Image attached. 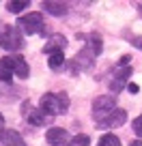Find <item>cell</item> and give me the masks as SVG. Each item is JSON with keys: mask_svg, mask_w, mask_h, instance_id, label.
Instances as JSON below:
<instances>
[{"mask_svg": "<svg viewBox=\"0 0 142 146\" xmlns=\"http://www.w3.org/2000/svg\"><path fill=\"white\" fill-rule=\"evenodd\" d=\"M39 108L45 112V114H50L52 118L58 114H65L69 108V97L67 92H45V95L41 97V103H39Z\"/></svg>", "mask_w": 142, "mask_h": 146, "instance_id": "1", "label": "cell"}, {"mask_svg": "<svg viewBox=\"0 0 142 146\" xmlns=\"http://www.w3.org/2000/svg\"><path fill=\"white\" fill-rule=\"evenodd\" d=\"M129 75H131V69H129V67H119V69H116L114 78H112V82H110L112 92L123 90V84L127 82V78H129Z\"/></svg>", "mask_w": 142, "mask_h": 146, "instance_id": "10", "label": "cell"}, {"mask_svg": "<svg viewBox=\"0 0 142 146\" xmlns=\"http://www.w3.org/2000/svg\"><path fill=\"white\" fill-rule=\"evenodd\" d=\"M50 69L52 71H60L63 69V64H65V56H63V52H56V54H52L50 56Z\"/></svg>", "mask_w": 142, "mask_h": 146, "instance_id": "15", "label": "cell"}, {"mask_svg": "<svg viewBox=\"0 0 142 146\" xmlns=\"http://www.w3.org/2000/svg\"><path fill=\"white\" fill-rule=\"evenodd\" d=\"M41 7L47 11V13L56 15V17H60V15L69 13V2H52V0H45Z\"/></svg>", "mask_w": 142, "mask_h": 146, "instance_id": "13", "label": "cell"}, {"mask_svg": "<svg viewBox=\"0 0 142 146\" xmlns=\"http://www.w3.org/2000/svg\"><path fill=\"white\" fill-rule=\"evenodd\" d=\"M24 110H26V120H28L30 125H35V127L47 125V123H50V118H52V116H50V114H45L41 108H30V103L24 105Z\"/></svg>", "mask_w": 142, "mask_h": 146, "instance_id": "8", "label": "cell"}, {"mask_svg": "<svg viewBox=\"0 0 142 146\" xmlns=\"http://www.w3.org/2000/svg\"><path fill=\"white\" fill-rule=\"evenodd\" d=\"M97 146H121V140L116 135H112V133H105V135H101Z\"/></svg>", "mask_w": 142, "mask_h": 146, "instance_id": "16", "label": "cell"}, {"mask_svg": "<svg viewBox=\"0 0 142 146\" xmlns=\"http://www.w3.org/2000/svg\"><path fill=\"white\" fill-rule=\"evenodd\" d=\"M13 78V64H11V56L0 58V82H11Z\"/></svg>", "mask_w": 142, "mask_h": 146, "instance_id": "14", "label": "cell"}, {"mask_svg": "<svg viewBox=\"0 0 142 146\" xmlns=\"http://www.w3.org/2000/svg\"><path fill=\"white\" fill-rule=\"evenodd\" d=\"M129 146H142V142H140V140H133V142H131Z\"/></svg>", "mask_w": 142, "mask_h": 146, "instance_id": "24", "label": "cell"}, {"mask_svg": "<svg viewBox=\"0 0 142 146\" xmlns=\"http://www.w3.org/2000/svg\"><path fill=\"white\" fill-rule=\"evenodd\" d=\"M129 60H131V56H123V58H121V62H119V67H123V64L129 62Z\"/></svg>", "mask_w": 142, "mask_h": 146, "instance_id": "23", "label": "cell"}, {"mask_svg": "<svg viewBox=\"0 0 142 146\" xmlns=\"http://www.w3.org/2000/svg\"><path fill=\"white\" fill-rule=\"evenodd\" d=\"M131 43H133L136 47H140V50H142V36H133V39H131Z\"/></svg>", "mask_w": 142, "mask_h": 146, "instance_id": "21", "label": "cell"}, {"mask_svg": "<svg viewBox=\"0 0 142 146\" xmlns=\"http://www.w3.org/2000/svg\"><path fill=\"white\" fill-rule=\"evenodd\" d=\"M65 47H67V39H65V36H60V35H54L50 41L43 45V52L52 56V54H56V52H63Z\"/></svg>", "mask_w": 142, "mask_h": 146, "instance_id": "11", "label": "cell"}, {"mask_svg": "<svg viewBox=\"0 0 142 146\" xmlns=\"http://www.w3.org/2000/svg\"><path fill=\"white\" fill-rule=\"evenodd\" d=\"M11 64H13V75H17V78H22V80L28 78L30 69H28L26 60H24L22 56H11Z\"/></svg>", "mask_w": 142, "mask_h": 146, "instance_id": "12", "label": "cell"}, {"mask_svg": "<svg viewBox=\"0 0 142 146\" xmlns=\"http://www.w3.org/2000/svg\"><path fill=\"white\" fill-rule=\"evenodd\" d=\"M127 90L131 92V95H136V92H138V84H129V86H127Z\"/></svg>", "mask_w": 142, "mask_h": 146, "instance_id": "22", "label": "cell"}, {"mask_svg": "<svg viewBox=\"0 0 142 146\" xmlns=\"http://www.w3.org/2000/svg\"><path fill=\"white\" fill-rule=\"evenodd\" d=\"M28 5H30L28 0H13V2L7 5V9H9V13H19V11H24Z\"/></svg>", "mask_w": 142, "mask_h": 146, "instance_id": "17", "label": "cell"}, {"mask_svg": "<svg viewBox=\"0 0 142 146\" xmlns=\"http://www.w3.org/2000/svg\"><path fill=\"white\" fill-rule=\"evenodd\" d=\"M45 140H47V144H52V146H67V144H71V135H69L63 127H52V129H47Z\"/></svg>", "mask_w": 142, "mask_h": 146, "instance_id": "7", "label": "cell"}, {"mask_svg": "<svg viewBox=\"0 0 142 146\" xmlns=\"http://www.w3.org/2000/svg\"><path fill=\"white\" fill-rule=\"evenodd\" d=\"M2 123H5V118H2V116H0V129H2Z\"/></svg>", "mask_w": 142, "mask_h": 146, "instance_id": "25", "label": "cell"}, {"mask_svg": "<svg viewBox=\"0 0 142 146\" xmlns=\"http://www.w3.org/2000/svg\"><path fill=\"white\" fill-rule=\"evenodd\" d=\"M2 28H5V26H2V24H0V32H2Z\"/></svg>", "mask_w": 142, "mask_h": 146, "instance_id": "26", "label": "cell"}, {"mask_svg": "<svg viewBox=\"0 0 142 146\" xmlns=\"http://www.w3.org/2000/svg\"><path fill=\"white\" fill-rule=\"evenodd\" d=\"M140 9H142V5H140Z\"/></svg>", "mask_w": 142, "mask_h": 146, "instance_id": "27", "label": "cell"}, {"mask_svg": "<svg viewBox=\"0 0 142 146\" xmlns=\"http://www.w3.org/2000/svg\"><path fill=\"white\" fill-rule=\"evenodd\" d=\"M93 58H95V54H93L91 50H88V47H84L82 52H80L78 56H75L73 60H71V73H82V71H88V69L93 67Z\"/></svg>", "mask_w": 142, "mask_h": 146, "instance_id": "5", "label": "cell"}, {"mask_svg": "<svg viewBox=\"0 0 142 146\" xmlns=\"http://www.w3.org/2000/svg\"><path fill=\"white\" fill-rule=\"evenodd\" d=\"M114 110H116V105H114V99H112V97H97V99L93 101V118H95V123H101V120L110 114V112H114Z\"/></svg>", "mask_w": 142, "mask_h": 146, "instance_id": "4", "label": "cell"}, {"mask_svg": "<svg viewBox=\"0 0 142 146\" xmlns=\"http://www.w3.org/2000/svg\"><path fill=\"white\" fill-rule=\"evenodd\" d=\"M125 120H127V112L116 108L114 112H110L101 123H97V127H99V129H116V127H123Z\"/></svg>", "mask_w": 142, "mask_h": 146, "instance_id": "6", "label": "cell"}, {"mask_svg": "<svg viewBox=\"0 0 142 146\" xmlns=\"http://www.w3.org/2000/svg\"><path fill=\"white\" fill-rule=\"evenodd\" d=\"M0 47H5L9 52H15L19 47H24V36L15 26H5L0 32Z\"/></svg>", "mask_w": 142, "mask_h": 146, "instance_id": "2", "label": "cell"}, {"mask_svg": "<svg viewBox=\"0 0 142 146\" xmlns=\"http://www.w3.org/2000/svg\"><path fill=\"white\" fill-rule=\"evenodd\" d=\"M133 133H136L138 137H142V114L133 120Z\"/></svg>", "mask_w": 142, "mask_h": 146, "instance_id": "20", "label": "cell"}, {"mask_svg": "<svg viewBox=\"0 0 142 146\" xmlns=\"http://www.w3.org/2000/svg\"><path fill=\"white\" fill-rule=\"evenodd\" d=\"M17 28L24 32V35H35V32H41V28H43V17H41V13L22 15V17L17 19Z\"/></svg>", "mask_w": 142, "mask_h": 146, "instance_id": "3", "label": "cell"}, {"mask_svg": "<svg viewBox=\"0 0 142 146\" xmlns=\"http://www.w3.org/2000/svg\"><path fill=\"white\" fill-rule=\"evenodd\" d=\"M71 144L73 146H88L91 144V137L88 135H73L71 137Z\"/></svg>", "mask_w": 142, "mask_h": 146, "instance_id": "19", "label": "cell"}, {"mask_svg": "<svg viewBox=\"0 0 142 146\" xmlns=\"http://www.w3.org/2000/svg\"><path fill=\"white\" fill-rule=\"evenodd\" d=\"M0 144H5V146H26V142L13 129H0Z\"/></svg>", "mask_w": 142, "mask_h": 146, "instance_id": "9", "label": "cell"}, {"mask_svg": "<svg viewBox=\"0 0 142 146\" xmlns=\"http://www.w3.org/2000/svg\"><path fill=\"white\" fill-rule=\"evenodd\" d=\"M86 39H88V41H91V45H88V50H91V52H93V54H95V56H99V54H101V39H99V36H97V35H91V36H86Z\"/></svg>", "mask_w": 142, "mask_h": 146, "instance_id": "18", "label": "cell"}]
</instances>
